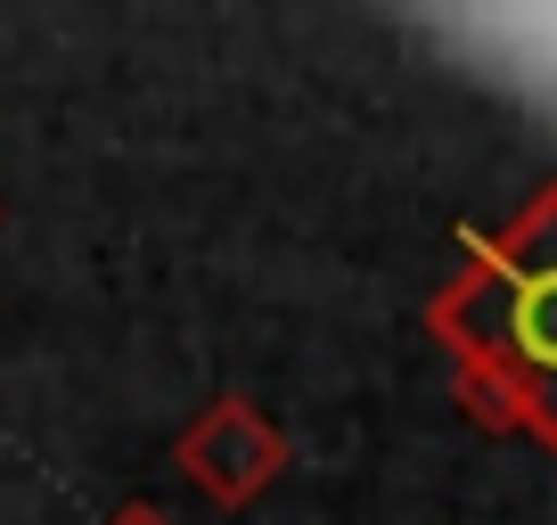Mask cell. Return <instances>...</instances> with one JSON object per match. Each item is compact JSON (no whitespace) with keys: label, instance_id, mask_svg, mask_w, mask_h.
<instances>
[{"label":"cell","instance_id":"2","mask_svg":"<svg viewBox=\"0 0 557 525\" xmlns=\"http://www.w3.org/2000/svg\"><path fill=\"white\" fill-rule=\"evenodd\" d=\"M173 460H181V476H189L206 501L246 509V501H262V492L278 485V468H287V436H278V419L262 403H246V394H213V403L173 436Z\"/></svg>","mask_w":557,"mask_h":525},{"label":"cell","instance_id":"3","mask_svg":"<svg viewBox=\"0 0 557 525\" xmlns=\"http://www.w3.org/2000/svg\"><path fill=\"white\" fill-rule=\"evenodd\" d=\"M107 525H173V517H164V509H148V501H123Z\"/></svg>","mask_w":557,"mask_h":525},{"label":"cell","instance_id":"1","mask_svg":"<svg viewBox=\"0 0 557 525\" xmlns=\"http://www.w3.org/2000/svg\"><path fill=\"white\" fill-rule=\"evenodd\" d=\"M426 329L475 419L557 452V181L517 222L459 246V271L435 288Z\"/></svg>","mask_w":557,"mask_h":525}]
</instances>
